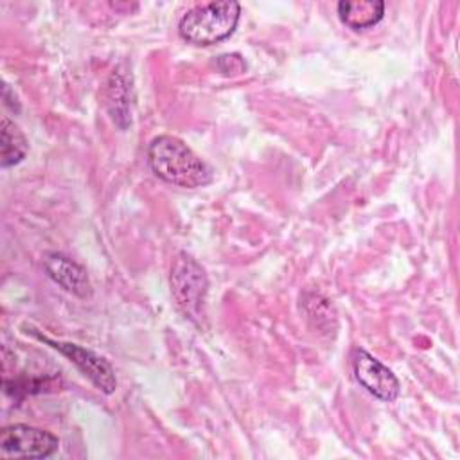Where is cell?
<instances>
[{"instance_id": "cell-2", "label": "cell", "mask_w": 460, "mask_h": 460, "mask_svg": "<svg viewBox=\"0 0 460 460\" xmlns=\"http://www.w3.org/2000/svg\"><path fill=\"white\" fill-rule=\"evenodd\" d=\"M239 14L241 5L234 0L201 4L181 16L178 31L192 45H212L235 31Z\"/></svg>"}, {"instance_id": "cell-3", "label": "cell", "mask_w": 460, "mask_h": 460, "mask_svg": "<svg viewBox=\"0 0 460 460\" xmlns=\"http://www.w3.org/2000/svg\"><path fill=\"white\" fill-rule=\"evenodd\" d=\"M171 293L178 309L192 322L199 323L205 316L208 280L205 270L187 253H178L171 268Z\"/></svg>"}, {"instance_id": "cell-5", "label": "cell", "mask_w": 460, "mask_h": 460, "mask_svg": "<svg viewBox=\"0 0 460 460\" xmlns=\"http://www.w3.org/2000/svg\"><path fill=\"white\" fill-rule=\"evenodd\" d=\"M32 334L49 343L52 349L59 350L63 356H66L101 392L104 394H113L117 388V377L111 368V365L99 354H95L90 349H84L77 343H68V341H54L47 336H43L38 331H32Z\"/></svg>"}, {"instance_id": "cell-1", "label": "cell", "mask_w": 460, "mask_h": 460, "mask_svg": "<svg viewBox=\"0 0 460 460\" xmlns=\"http://www.w3.org/2000/svg\"><path fill=\"white\" fill-rule=\"evenodd\" d=\"M147 162L151 171L164 181L196 189L210 183V167L178 137L160 135L147 147Z\"/></svg>"}, {"instance_id": "cell-6", "label": "cell", "mask_w": 460, "mask_h": 460, "mask_svg": "<svg viewBox=\"0 0 460 460\" xmlns=\"http://www.w3.org/2000/svg\"><path fill=\"white\" fill-rule=\"evenodd\" d=\"M350 365L356 381L374 397L381 401H394L399 395V379L385 367L377 358L363 349H354L350 354Z\"/></svg>"}, {"instance_id": "cell-10", "label": "cell", "mask_w": 460, "mask_h": 460, "mask_svg": "<svg viewBox=\"0 0 460 460\" xmlns=\"http://www.w3.org/2000/svg\"><path fill=\"white\" fill-rule=\"evenodd\" d=\"M108 102H110V111L113 120H117L120 124V117H124L128 120V106L120 101L124 99L128 102L129 99V90H128V77L124 74H120V70L111 74L110 79V86H108Z\"/></svg>"}, {"instance_id": "cell-4", "label": "cell", "mask_w": 460, "mask_h": 460, "mask_svg": "<svg viewBox=\"0 0 460 460\" xmlns=\"http://www.w3.org/2000/svg\"><path fill=\"white\" fill-rule=\"evenodd\" d=\"M59 440L40 428L27 424L7 426L0 433V449L14 458H49L58 451Z\"/></svg>"}, {"instance_id": "cell-11", "label": "cell", "mask_w": 460, "mask_h": 460, "mask_svg": "<svg viewBox=\"0 0 460 460\" xmlns=\"http://www.w3.org/2000/svg\"><path fill=\"white\" fill-rule=\"evenodd\" d=\"M217 68L223 72V74H239L246 68L244 61L241 59L239 54H223L217 58Z\"/></svg>"}, {"instance_id": "cell-7", "label": "cell", "mask_w": 460, "mask_h": 460, "mask_svg": "<svg viewBox=\"0 0 460 460\" xmlns=\"http://www.w3.org/2000/svg\"><path fill=\"white\" fill-rule=\"evenodd\" d=\"M43 268L47 275L65 291L81 298H88L92 295V286L84 268L68 259L66 255L58 252L47 253L43 259Z\"/></svg>"}, {"instance_id": "cell-8", "label": "cell", "mask_w": 460, "mask_h": 460, "mask_svg": "<svg viewBox=\"0 0 460 460\" xmlns=\"http://www.w3.org/2000/svg\"><path fill=\"white\" fill-rule=\"evenodd\" d=\"M340 20L350 29H368L385 14V4L379 0H343L338 4Z\"/></svg>"}, {"instance_id": "cell-9", "label": "cell", "mask_w": 460, "mask_h": 460, "mask_svg": "<svg viewBox=\"0 0 460 460\" xmlns=\"http://www.w3.org/2000/svg\"><path fill=\"white\" fill-rule=\"evenodd\" d=\"M29 151V144L20 128L7 117H2V144H0V162L2 167H11L20 164Z\"/></svg>"}]
</instances>
